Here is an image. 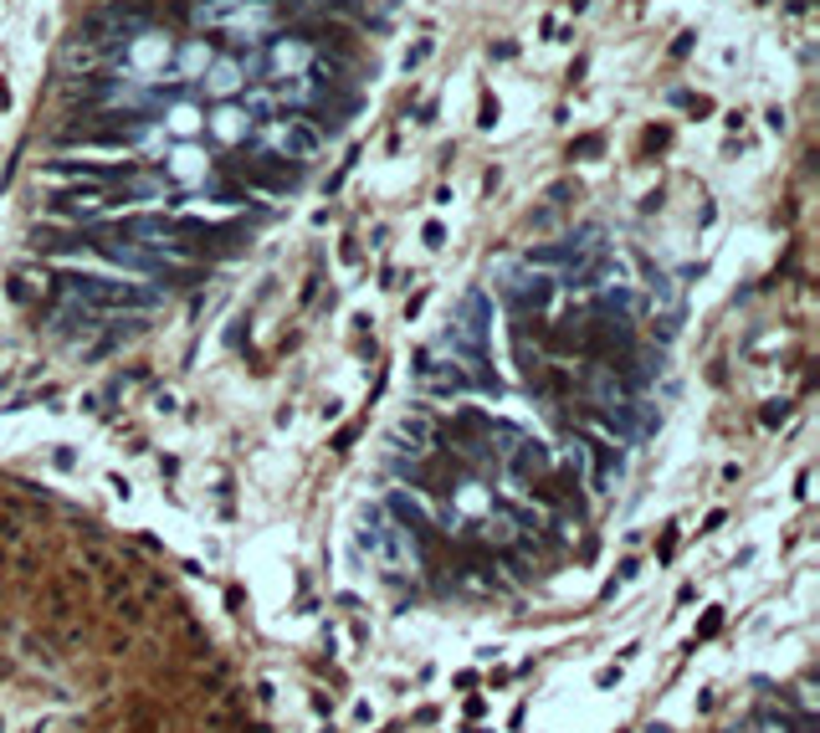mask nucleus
Here are the masks:
<instances>
[{"label": "nucleus", "mask_w": 820, "mask_h": 733, "mask_svg": "<svg viewBox=\"0 0 820 733\" xmlns=\"http://www.w3.org/2000/svg\"><path fill=\"white\" fill-rule=\"evenodd\" d=\"M241 175L252 180V185H267V190H287V185H298V164H283V160H256V164H241Z\"/></svg>", "instance_id": "nucleus-3"}, {"label": "nucleus", "mask_w": 820, "mask_h": 733, "mask_svg": "<svg viewBox=\"0 0 820 733\" xmlns=\"http://www.w3.org/2000/svg\"><path fill=\"white\" fill-rule=\"evenodd\" d=\"M549 467V457H544V447H534V441H523L518 451V472H544Z\"/></svg>", "instance_id": "nucleus-4"}, {"label": "nucleus", "mask_w": 820, "mask_h": 733, "mask_svg": "<svg viewBox=\"0 0 820 733\" xmlns=\"http://www.w3.org/2000/svg\"><path fill=\"white\" fill-rule=\"evenodd\" d=\"M718 626H723V610H708V621L697 626V636H718Z\"/></svg>", "instance_id": "nucleus-5"}, {"label": "nucleus", "mask_w": 820, "mask_h": 733, "mask_svg": "<svg viewBox=\"0 0 820 733\" xmlns=\"http://www.w3.org/2000/svg\"><path fill=\"white\" fill-rule=\"evenodd\" d=\"M72 590H88V574H82V570L51 574L47 585H42V600H47V616H51V621H72V610H78Z\"/></svg>", "instance_id": "nucleus-2"}, {"label": "nucleus", "mask_w": 820, "mask_h": 733, "mask_svg": "<svg viewBox=\"0 0 820 733\" xmlns=\"http://www.w3.org/2000/svg\"><path fill=\"white\" fill-rule=\"evenodd\" d=\"M62 283L72 298H82L93 308H149L154 303V292H144L134 283H103V277H62Z\"/></svg>", "instance_id": "nucleus-1"}, {"label": "nucleus", "mask_w": 820, "mask_h": 733, "mask_svg": "<svg viewBox=\"0 0 820 733\" xmlns=\"http://www.w3.org/2000/svg\"><path fill=\"white\" fill-rule=\"evenodd\" d=\"M785 415H789V405H785V400H779V405H769V411H764V426H779V421H785Z\"/></svg>", "instance_id": "nucleus-6"}]
</instances>
